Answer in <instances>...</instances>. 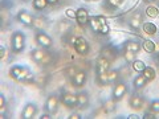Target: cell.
<instances>
[{
	"mask_svg": "<svg viewBox=\"0 0 159 119\" xmlns=\"http://www.w3.org/2000/svg\"><path fill=\"white\" fill-rule=\"evenodd\" d=\"M48 0H33V8L37 9V11H43L48 6Z\"/></svg>",
	"mask_w": 159,
	"mask_h": 119,
	"instance_id": "26",
	"label": "cell"
},
{
	"mask_svg": "<svg viewBox=\"0 0 159 119\" xmlns=\"http://www.w3.org/2000/svg\"><path fill=\"white\" fill-rule=\"evenodd\" d=\"M6 52H7V51H6V46H4V45L0 46V58H2V60L6 57V54H7Z\"/></svg>",
	"mask_w": 159,
	"mask_h": 119,
	"instance_id": "34",
	"label": "cell"
},
{
	"mask_svg": "<svg viewBox=\"0 0 159 119\" xmlns=\"http://www.w3.org/2000/svg\"><path fill=\"white\" fill-rule=\"evenodd\" d=\"M60 2V0H48V3L49 4H57Z\"/></svg>",
	"mask_w": 159,
	"mask_h": 119,
	"instance_id": "39",
	"label": "cell"
},
{
	"mask_svg": "<svg viewBox=\"0 0 159 119\" xmlns=\"http://www.w3.org/2000/svg\"><path fill=\"white\" fill-rule=\"evenodd\" d=\"M89 24L92 25L94 32L101 34V31H102L103 25H106L107 23H106V19L103 16H93V17H90V20H89Z\"/></svg>",
	"mask_w": 159,
	"mask_h": 119,
	"instance_id": "3",
	"label": "cell"
},
{
	"mask_svg": "<svg viewBox=\"0 0 159 119\" xmlns=\"http://www.w3.org/2000/svg\"><path fill=\"white\" fill-rule=\"evenodd\" d=\"M31 72L28 68H24V66H19V65H15L11 68L9 70V76L11 78H13L15 81H19V82H25L28 73Z\"/></svg>",
	"mask_w": 159,
	"mask_h": 119,
	"instance_id": "2",
	"label": "cell"
},
{
	"mask_svg": "<svg viewBox=\"0 0 159 119\" xmlns=\"http://www.w3.org/2000/svg\"><path fill=\"white\" fill-rule=\"evenodd\" d=\"M76 20H77V23H78V25H81V27H85L86 24L89 23V20H90V16H89V11L86 8H78L76 9Z\"/></svg>",
	"mask_w": 159,
	"mask_h": 119,
	"instance_id": "6",
	"label": "cell"
},
{
	"mask_svg": "<svg viewBox=\"0 0 159 119\" xmlns=\"http://www.w3.org/2000/svg\"><path fill=\"white\" fill-rule=\"evenodd\" d=\"M34 40H36V42H37L41 48H51V46H52V38L49 37L45 32H43V31H39V32L36 33V36H34Z\"/></svg>",
	"mask_w": 159,
	"mask_h": 119,
	"instance_id": "4",
	"label": "cell"
},
{
	"mask_svg": "<svg viewBox=\"0 0 159 119\" xmlns=\"http://www.w3.org/2000/svg\"><path fill=\"white\" fill-rule=\"evenodd\" d=\"M31 56L33 58V61L36 62H41L44 58H45V52L43 51V49H33L31 52Z\"/></svg>",
	"mask_w": 159,
	"mask_h": 119,
	"instance_id": "15",
	"label": "cell"
},
{
	"mask_svg": "<svg viewBox=\"0 0 159 119\" xmlns=\"http://www.w3.org/2000/svg\"><path fill=\"white\" fill-rule=\"evenodd\" d=\"M142 48H143V51H145L146 53H154L155 52V42L151 41V40H145L142 44Z\"/></svg>",
	"mask_w": 159,
	"mask_h": 119,
	"instance_id": "18",
	"label": "cell"
},
{
	"mask_svg": "<svg viewBox=\"0 0 159 119\" xmlns=\"http://www.w3.org/2000/svg\"><path fill=\"white\" fill-rule=\"evenodd\" d=\"M76 12L77 11H74L73 8H68L65 11V15H66V17H69V19H76Z\"/></svg>",
	"mask_w": 159,
	"mask_h": 119,
	"instance_id": "33",
	"label": "cell"
},
{
	"mask_svg": "<svg viewBox=\"0 0 159 119\" xmlns=\"http://www.w3.org/2000/svg\"><path fill=\"white\" fill-rule=\"evenodd\" d=\"M150 110L154 112V114H159V101L155 99L150 103Z\"/></svg>",
	"mask_w": 159,
	"mask_h": 119,
	"instance_id": "29",
	"label": "cell"
},
{
	"mask_svg": "<svg viewBox=\"0 0 159 119\" xmlns=\"http://www.w3.org/2000/svg\"><path fill=\"white\" fill-rule=\"evenodd\" d=\"M97 82L99 86H105L109 83V77H107V72L105 73H97Z\"/></svg>",
	"mask_w": 159,
	"mask_h": 119,
	"instance_id": "24",
	"label": "cell"
},
{
	"mask_svg": "<svg viewBox=\"0 0 159 119\" xmlns=\"http://www.w3.org/2000/svg\"><path fill=\"white\" fill-rule=\"evenodd\" d=\"M77 98H78V106L80 107H86L89 105V97H88L86 93H78Z\"/></svg>",
	"mask_w": 159,
	"mask_h": 119,
	"instance_id": "20",
	"label": "cell"
},
{
	"mask_svg": "<svg viewBox=\"0 0 159 119\" xmlns=\"http://www.w3.org/2000/svg\"><path fill=\"white\" fill-rule=\"evenodd\" d=\"M23 2H29V0H23Z\"/></svg>",
	"mask_w": 159,
	"mask_h": 119,
	"instance_id": "43",
	"label": "cell"
},
{
	"mask_svg": "<svg viewBox=\"0 0 159 119\" xmlns=\"http://www.w3.org/2000/svg\"><path fill=\"white\" fill-rule=\"evenodd\" d=\"M74 49H76V52L78 54L86 56V54L89 53V44L84 37H77V41H76V44H74Z\"/></svg>",
	"mask_w": 159,
	"mask_h": 119,
	"instance_id": "7",
	"label": "cell"
},
{
	"mask_svg": "<svg viewBox=\"0 0 159 119\" xmlns=\"http://www.w3.org/2000/svg\"><path fill=\"white\" fill-rule=\"evenodd\" d=\"M142 74L146 77V79L147 81H152L154 78H155V76H157V73H155V69L154 68H151V66H146L145 68V70L142 72Z\"/></svg>",
	"mask_w": 159,
	"mask_h": 119,
	"instance_id": "19",
	"label": "cell"
},
{
	"mask_svg": "<svg viewBox=\"0 0 159 119\" xmlns=\"http://www.w3.org/2000/svg\"><path fill=\"white\" fill-rule=\"evenodd\" d=\"M44 21H45V20H44V19H41V17H39V19H36V20H34L33 25H34V27H37V28L40 29V31H41V27H44V24H45V23H44Z\"/></svg>",
	"mask_w": 159,
	"mask_h": 119,
	"instance_id": "32",
	"label": "cell"
},
{
	"mask_svg": "<svg viewBox=\"0 0 159 119\" xmlns=\"http://www.w3.org/2000/svg\"><path fill=\"white\" fill-rule=\"evenodd\" d=\"M143 2H146V3H151V2H155V0H143Z\"/></svg>",
	"mask_w": 159,
	"mask_h": 119,
	"instance_id": "42",
	"label": "cell"
},
{
	"mask_svg": "<svg viewBox=\"0 0 159 119\" xmlns=\"http://www.w3.org/2000/svg\"><path fill=\"white\" fill-rule=\"evenodd\" d=\"M145 13L147 15L148 17L155 19V17H158V16H159V9H158L157 7H154V6H148V7L146 8Z\"/></svg>",
	"mask_w": 159,
	"mask_h": 119,
	"instance_id": "25",
	"label": "cell"
},
{
	"mask_svg": "<svg viewBox=\"0 0 159 119\" xmlns=\"http://www.w3.org/2000/svg\"><path fill=\"white\" fill-rule=\"evenodd\" d=\"M32 81H33V73H32V72H29V73H28V76H27L25 82H32Z\"/></svg>",
	"mask_w": 159,
	"mask_h": 119,
	"instance_id": "37",
	"label": "cell"
},
{
	"mask_svg": "<svg viewBox=\"0 0 159 119\" xmlns=\"http://www.w3.org/2000/svg\"><path fill=\"white\" fill-rule=\"evenodd\" d=\"M61 101L65 106L68 107H74V106H78V98H77V94H72V93H65L64 95L61 97Z\"/></svg>",
	"mask_w": 159,
	"mask_h": 119,
	"instance_id": "8",
	"label": "cell"
},
{
	"mask_svg": "<svg viewBox=\"0 0 159 119\" xmlns=\"http://www.w3.org/2000/svg\"><path fill=\"white\" fill-rule=\"evenodd\" d=\"M135 54L137 53H134L131 51H126V49H125V52H123V57H125V60H126L127 62H133L134 60H137L135 58Z\"/></svg>",
	"mask_w": 159,
	"mask_h": 119,
	"instance_id": "28",
	"label": "cell"
},
{
	"mask_svg": "<svg viewBox=\"0 0 159 119\" xmlns=\"http://www.w3.org/2000/svg\"><path fill=\"white\" fill-rule=\"evenodd\" d=\"M138 115H135V114H131V115H129V119H137Z\"/></svg>",
	"mask_w": 159,
	"mask_h": 119,
	"instance_id": "41",
	"label": "cell"
},
{
	"mask_svg": "<svg viewBox=\"0 0 159 119\" xmlns=\"http://www.w3.org/2000/svg\"><path fill=\"white\" fill-rule=\"evenodd\" d=\"M141 21H142L141 16H138L137 15L135 17L129 20V25H130V28H133V29H139V27H141Z\"/></svg>",
	"mask_w": 159,
	"mask_h": 119,
	"instance_id": "27",
	"label": "cell"
},
{
	"mask_svg": "<svg viewBox=\"0 0 159 119\" xmlns=\"http://www.w3.org/2000/svg\"><path fill=\"white\" fill-rule=\"evenodd\" d=\"M131 65H133V69L137 73H142L143 70H145V68H146V64L143 62L142 60H134V61L131 62Z\"/></svg>",
	"mask_w": 159,
	"mask_h": 119,
	"instance_id": "22",
	"label": "cell"
},
{
	"mask_svg": "<svg viewBox=\"0 0 159 119\" xmlns=\"http://www.w3.org/2000/svg\"><path fill=\"white\" fill-rule=\"evenodd\" d=\"M110 69V61L106 57H99L97 60V73H105Z\"/></svg>",
	"mask_w": 159,
	"mask_h": 119,
	"instance_id": "12",
	"label": "cell"
},
{
	"mask_svg": "<svg viewBox=\"0 0 159 119\" xmlns=\"http://www.w3.org/2000/svg\"><path fill=\"white\" fill-rule=\"evenodd\" d=\"M16 17H17V21L19 23H21V24H24V25H27V27H32L33 23H34L33 16L28 11H25V9H21V11H19Z\"/></svg>",
	"mask_w": 159,
	"mask_h": 119,
	"instance_id": "5",
	"label": "cell"
},
{
	"mask_svg": "<svg viewBox=\"0 0 159 119\" xmlns=\"http://www.w3.org/2000/svg\"><path fill=\"white\" fill-rule=\"evenodd\" d=\"M158 58H159V53H158Z\"/></svg>",
	"mask_w": 159,
	"mask_h": 119,
	"instance_id": "45",
	"label": "cell"
},
{
	"mask_svg": "<svg viewBox=\"0 0 159 119\" xmlns=\"http://www.w3.org/2000/svg\"><path fill=\"white\" fill-rule=\"evenodd\" d=\"M86 2H93V0H86Z\"/></svg>",
	"mask_w": 159,
	"mask_h": 119,
	"instance_id": "44",
	"label": "cell"
},
{
	"mask_svg": "<svg viewBox=\"0 0 159 119\" xmlns=\"http://www.w3.org/2000/svg\"><path fill=\"white\" fill-rule=\"evenodd\" d=\"M6 107V98H4L3 94H0V108Z\"/></svg>",
	"mask_w": 159,
	"mask_h": 119,
	"instance_id": "35",
	"label": "cell"
},
{
	"mask_svg": "<svg viewBox=\"0 0 159 119\" xmlns=\"http://www.w3.org/2000/svg\"><path fill=\"white\" fill-rule=\"evenodd\" d=\"M51 118V115H49V114H44V115L41 117V119H49Z\"/></svg>",
	"mask_w": 159,
	"mask_h": 119,
	"instance_id": "40",
	"label": "cell"
},
{
	"mask_svg": "<svg viewBox=\"0 0 159 119\" xmlns=\"http://www.w3.org/2000/svg\"><path fill=\"white\" fill-rule=\"evenodd\" d=\"M116 99L111 98V99H107V101L103 103V110H105L106 112H113L114 110H116Z\"/></svg>",
	"mask_w": 159,
	"mask_h": 119,
	"instance_id": "23",
	"label": "cell"
},
{
	"mask_svg": "<svg viewBox=\"0 0 159 119\" xmlns=\"http://www.w3.org/2000/svg\"><path fill=\"white\" fill-rule=\"evenodd\" d=\"M25 46V34L21 31H15L12 34V51L13 53H20Z\"/></svg>",
	"mask_w": 159,
	"mask_h": 119,
	"instance_id": "1",
	"label": "cell"
},
{
	"mask_svg": "<svg viewBox=\"0 0 159 119\" xmlns=\"http://www.w3.org/2000/svg\"><path fill=\"white\" fill-rule=\"evenodd\" d=\"M58 108V99L56 95H49L45 102V110L49 114H54Z\"/></svg>",
	"mask_w": 159,
	"mask_h": 119,
	"instance_id": "10",
	"label": "cell"
},
{
	"mask_svg": "<svg viewBox=\"0 0 159 119\" xmlns=\"http://www.w3.org/2000/svg\"><path fill=\"white\" fill-rule=\"evenodd\" d=\"M130 106L134 110H141L143 106V98L141 95H133L130 98Z\"/></svg>",
	"mask_w": 159,
	"mask_h": 119,
	"instance_id": "14",
	"label": "cell"
},
{
	"mask_svg": "<svg viewBox=\"0 0 159 119\" xmlns=\"http://www.w3.org/2000/svg\"><path fill=\"white\" fill-rule=\"evenodd\" d=\"M143 32H145L146 34H150V36H152V34H155L158 32V29H157L155 24L147 21V23L143 24Z\"/></svg>",
	"mask_w": 159,
	"mask_h": 119,
	"instance_id": "17",
	"label": "cell"
},
{
	"mask_svg": "<svg viewBox=\"0 0 159 119\" xmlns=\"http://www.w3.org/2000/svg\"><path fill=\"white\" fill-rule=\"evenodd\" d=\"M143 119H155V115L151 114V112H146L145 117H143Z\"/></svg>",
	"mask_w": 159,
	"mask_h": 119,
	"instance_id": "36",
	"label": "cell"
},
{
	"mask_svg": "<svg viewBox=\"0 0 159 119\" xmlns=\"http://www.w3.org/2000/svg\"><path fill=\"white\" fill-rule=\"evenodd\" d=\"M123 2H125V0H107V4L111 6L113 8H118Z\"/></svg>",
	"mask_w": 159,
	"mask_h": 119,
	"instance_id": "31",
	"label": "cell"
},
{
	"mask_svg": "<svg viewBox=\"0 0 159 119\" xmlns=\"http://www.w3.org/2000/svg\"><path fill=\"white\" fill-rule=\"evenodd\" d=\"M126 91H127L126 83L119 82V83H117V85L114 86V89H113V98L116 99V101H119V99L123 98V95L126 94Z\"/></svg>",
	"mask_w": 159,
	"mask_h": 119,
	"instance_id": "9",
	"label": "cell"
},
{
	"mask_svg": "<svg viewBox=\"0 0 159 119\" xmlns=\"http://www.w3.org/2000/svg\"><path fill=\"white\" fill-rule=\"evenodd\" d=\"M69 119H81V117L78 115V114H72L70 117H68Z\"/></svg>",
	"mask_w": 159,
	"mask_h": 119,
	"instance_id": "38",
	"label": "cell"
},
{
	"mask_svg": "<svg viewBox=\"0 0 159 119\" xmlns=\"http://www.w3.org/2000/svg\"><path fill=\"white\" fill-rule=\"evenodd\" d=\"M133 83H134V87L135 89H142L147 83V79H146V77L143 76V74H139V76H137L135 78H134Z\"/></svg>",
	"mask_w": 159,
	"mask_h": 119,
	"instance_id": "16",
	"label": "cell"
},
{
	"mask_svg": "<svg viewBox=\"0 0 159 119\" xmlns=\"http://www.w3.org/2000/svg\"><path fill=\"white\" fill-rule=\"evenodd\" d=\"M107 77H109V82H114L118 77V73L116 70H107Z\"/></svg>",
	"mask_w": 159,
	"mask_h": 119,
	"instance_id": "30",
	"label": "cell"
},
{
	"mask_svg": "<svg viewBox=\"0 0 159 119\" xmlns=\"http://www.w3.org/2000/svg\"><path fill=\"white\" fill-rule=\"evenodd\" d=\"M125 49L126 51H131L134 53H138L141 51V45H139V42H137V41H127L125 44Z\"/></svg>",
	"mask_w": 159,
	"mask_h": 119,
	"instance_id": "21",
	"label": "cell"
},
{
	"mask_svg": "<svg viewBox=\"0 0 159 119\" xmlns=\"http://www.w3.org/2000/svg\"><path fill=\"white\" fill-rule=\"evenodd\" d=\"M37 112V107L34 103H27L25 107L23 110V114H21V118L23 119H32Z\"/></svg>",
	"mask_w": 159,
	"mask_h": 119,
	"instance_id": "11",
	"label": "cell"
},
{
	"mask_svg": "<svg viewBox=\"0 0 159 119\" xmlns=\"http://www.w3.org/2000/svg\"><path fill=\"white\" fill-rule=\"evenodd\" d=\"M86 82V73L85 72H77V73H74V76H73V85L74 86H82L84 83Z\"/></svg>",
	"mask_w": 159,
	"mask_h": 119,
	"instance_id": "13",
	"label": "cell"
}]
</instances>
